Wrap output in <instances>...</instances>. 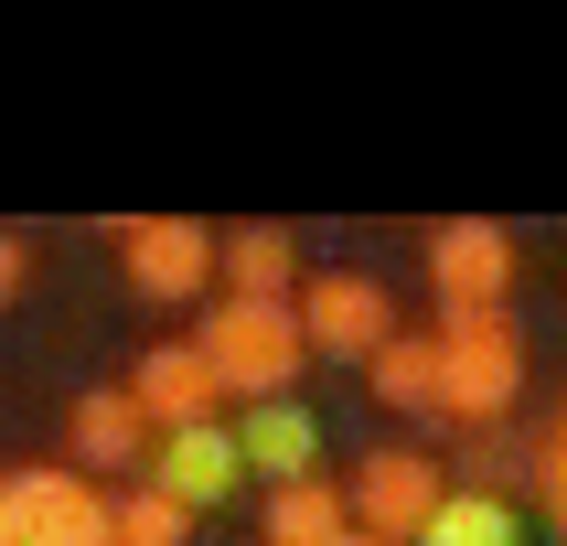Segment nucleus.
<instances>
[{"instance_id": "obj_1", "label": "nucleus", "mask_w": 567, "mask_h": 546, "mask_svg": "<svg viewBox=\"0 0 567 546\" xmlns=\"http://www.w3.org/2000/svg\"><path fill=\"white\" fill-rule=\"evenodd\" d=\"M429 343H440V418L472 429V440L504 429L514 396H525V332H514V311H440Z\"/></svg>"}, {"instance_id": "obj_2", "label": "nucleus", "mask_w": 567, "mask_h": 546, "mask_svg": "<svg viewBox=\"0 0 567 546\" xmlns=\"http://www.w3.org/2000/svg\"><path fill=\"white\" fill-rule=\"evenodd\" d=\"M193 343H204V364L225 375V396H236V408H268V396H289V385H300V364H311L300 300H204Z\"/></svg>"}, {"instance_id": "obj_3", "label": "nucleus", "mask_w": 567, "mask_h": 546, "mask_svg": "<svg viewBox=\"0 0 567 546\" xmlns=\"http://www.w3.org/2000/svg\"><path fill=\"white\" fill-rule=\"evenodd\" d=\"M0 546H118L107 482H86L75 461H11L0 472Z\"/></svg>"}, {"instance_id": "obj_4", "label": "nucleus", "mask_w": 567, "mask_h": 546, "mask_svg": "<svg viewBox=\"0 0 567 546\" xmlns=\"http://www.w3.org/2000/svg\"><path fill=\"white\" fill-rule=\"evenodd\" d=\"M300 332H311V353H332V364H375L408 321H396V289H385L375 268H311V279H300Z\"/></svg>"}, {"instance_id": "obj_5", "label": "nucleus", "mask_w": 567, "mask_h": 546, "mask_svg": "<svg viewBox=\"0 0 567 546\" xmlns=\"http://www.w3.org/2000/svg\"><path fill=\"white\" fill-rule=\"evenodd\" d=\"M440 504H450V482H440V461H429V450L385 440V450H364V461H353V525H364V536L417 546Z\"/></svg>"}, {"instance_id": "obj_6", "label": "nucleus", "mask_w": 567, "mask_h": 546, "mask_svg": "<svg viewBox=\"0 0 567 546\" xmlns=\"http://www.w3.org/2000/svg\"><path fill=\"white\" fill-rule=\"evenodd\" d=\"M429 289H440V311H504L514 300V225L450 215L429 236Z\"/></svg>"}, {"instance_id": "obj_7", "label": "nucleus", "mask_w": 567, "mask_h": 546, "mask_svg": "<svg viewBox=\"0 0 567 546\" xmlns=\"http://www.w3.org/2000/svg\"><path fill=\"white\" fill-rule=\"evenodd\" d=\"M118 268L140 300H204L215 289V236L193 215H128L118 225Z\"/></svg>"}, {"instance_id": "obj_8", "label": "nucleus", "mask_w": 567, "mask_h": 546, "mask_svg": "<svg viewBox=\"0 0 567 546\" xmlns=\"http://www.w3.org/2000/svg\"><path fill=\"white\" fill-rule=\"evenodd\" d=\"M236 482H247V450H236V418H204V429H172L151 450V493H172L183 514H215L236 504Z\"/></svg>"}, {"instance_id": "obj_9", "label": "nucleus", "mask_w": 567, "mask_h": 546, "mask_svg": "<svg viewBox=\"0 0 567 546\" xmlns=\"http://www.w3.org/2000/svg\"><path fill=\"white\" fill-rule=\"evenodd\" d=\"M151 450H161V429L128 385H86L75 396V472L86 482H151Z\"/></svg>"}, {"instance_id": "obj_10", "label": "nucleus", "mask_w": 567, "mask_h": 546, "mask_svg": "<svg viewBox=\"0 0 567 546\" xmlns=\"http://www.w3.org/2000/svg\"><path fill=\"white\" fill-rule=\"evenodd\" d=\"M128 396L151 408L161 440H172V429H204V418L236 408V396H225V375L204 364V343H193V332H183V343H151V353H140V364H128Z\"/></svg>"}, {"instance_id": "obj_11", "label": "nucleus", "mask_w": 567, "mask_h": 546, "mask_svg": "<svg viewBox=\"0 0 567 546\" xmlns=\"http://www.w3.org/2000/svg\"><path fill=\"white\" fill-rule=\"evenodd\" d=\"M236 450H247V472L279 493V482H311L321 472V418L300 396H268V408H236Z\"/></svg>"}, {"instance_id": "obj_12", "label": "nucleus", "mask_w": 567, "mask_h": 546, "mask_svg": "<svg viewBox=\"0 0 567 546\" xmlns=\"http://www.w3.org/2000/svg\"><path fill=\"white\" fill-rule=\"evenodd\" d=\"M215 279H225V300H300L289 225H236V236H215Z\"/></svg>"}, {"instance_id": "obj_13", "label": "nucleus", "mask_w": 567, "mask_h": 546, "mask_svg": "<svg viewBox=\"0 0 567 546\" xmlns=\"http://www.w3.org/2000/svg\"><path fill=\"white\" fill-rule=\"evenodd\" d=\"M257 525H268V546H332V536H353V504L332 472H311V482H279Z\"/></svg>"}, {"instance_id": "obj_14", "label": "nucleus", "mask_w": 567, "mask_h": 546, "mask_svg": "<svg viewBox=\"0 0 567 546\" xmlns=\"http://www.w3.org/2000/svg\"><path fill=\"white\" fill-rule=\"evenodd\" d=\"M417 546H525V514H514V493H493V482H450V504L429 514Z\"/></svg>"}, {"instance_id": "obj_15", "label": "nucleus", "mask_w": 567, "mask_h": 546, "mask_svg": "<svg viewBox=\"0 0 567 546\" xmlns=\"http://www.w3.org/2000/svg\"><path fill=\"white\" fill-rule=\"evenodd\" d=\"M364 375H375V396L396 418H440V343H429V332H396Z\"/></svg>"}, {"instance_id": "obj_16", "label": "nucleus", "mask_w": 567, "mask_h": 546, "mask_svg": "<svg viewBox=\"0 0 567 546\" xmlns=\"http://www.w3.org/2000/svg\"><path fill=\"white\" fill-rule=\"evenodd\" d=\"M107 514H118V546H193V514L172 493H151V482H118Z\"/></svg>"}, {"instance_id": "obj_17", "label": "nucleus", "mask_w": 567, "mask_h": 546, "mask_svg": "<svg viewBox=\"0 0 567 546\" xmlns=\"http://www.w3.org/2000/svg\"><path fill=\"white\" fill-rule=\"evenodd\" d=\"M536 493H546V525L567 536V418H557V429L536 440Z\"/></svg>"}, {"instance_id": "obj_18", "label": "nucleus", "mask_w": 567, "mask_h": 546, "mask_svg": "<svg viewBox=\"0 0 567 546\" xmlns=\"http://www.w3.org/2000/svg\"><path fill=\"white\" fill-rule=\"evenodd\" d=\"M22 279H32V247H22V236H11V225H0V311L22 300Z\"/></svg>"}, {"instance_id": "obj_19", "label": "nucleus", "mask_w": 567, "mask_h": 546, "mask_svg": "<svg viewBox=\"0 0 567 546\" xmlns=\"http://www.w3.org/2000/svg\"><path fill=\"white\" fill-rule=\"evenodd\" d=\"M332 546H385V536H364V525H353V536H332Z\"/></svg>"}]
</instances>
